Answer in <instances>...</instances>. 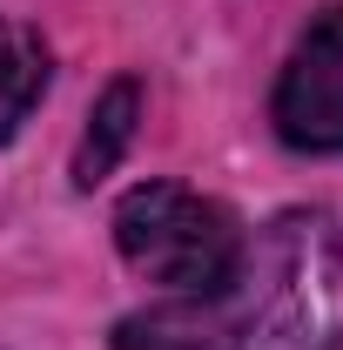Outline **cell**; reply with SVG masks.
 <instances>
[{
  "label": "cell",
  "instance_id": "6da1fadb",
  "mask_svg": "<svg viewBox=\"0 0 343 350\" xmlns=\"http://www.w3.org/2000/svg\"><path fill=\"white\" fill-rule=\"evenodd\" d=\"M236 350H337L343 236L323 209H283L222 283Z\"/></svg>",
  "mask_w": 343,
  "mask_h": 350
},
{
  "label": "cell",
  "instance_id": "7a4b0ae2",
  "mask_svg": "<svg viewBox=\"0 0 343 350\" xmlns=\"http://www.w3.org/2000/svg\"><path fill=\"white\" fill-rule=\"evenodd\" d=\"M115 243L135 276L162 283L169 297H215L243 262V236H236L229 209L182 182L128 189L115 202Z\"/></svg>",
  "mask_w": 343,
  "mask_h": 350
},
{
  "label": "cell",
  "instance_id": "3957f363",
  "mask_svg": "<svg viewBox=\"0 0 343 350\" xmlns=\"http://www.w3.org/2000/svg\"><path fill=\"white\" fill-rule=\"evenodd\" d=\"M276 135L303 155H343V7L303 27L276 81Z\"/></svg>",
  "mask_w": 343,
  "mask_h": 350
},
{
  "label": "cell",
  "instance_id": "277c9868",
  "mask_svg": "<svg viewBox=\"0 0 343 350\" xmlns=\"http://www.w3.org/2000/svg\"><path fill=\"white\" fill-rule=\"evenodd\" d=\"M115 350H236L229 330V304L222 290L215 297H169V304H148L115 323Z\"/></svg>",
  "mask_w": 343,
  "mask_h": 350
},
{
  "label": "cell",
  "instance_id": "5b68a950",
  "mask_svg": "<svg viewBox=\"0 0 343 350\" xmlns=\"http://www.w3.org/2000/svg\"><path fill=\"white\" fill-rule=\"evenodd\" d=\"M135 122H141V81L122 75V81L101 88V101L87 108L81 148H74V182L81 189H94L101 175H115V162L128 155V142H135Z\"/></svg>",
  "mask_w": 343,
  "mask_h": 350
},
{
  "label": "cell",
  "instance_id": "8992f818",
  "mask_svg": "<svg viewBox=\"0 0 343 350\" xmlns=\"http://www.w3.org/2000/svg\"><path fill=\"white\" fill-rule=\"evenodd\" d=\"M47 75H54L47 41L34 27H20V21L0 14V142L20 135V122L34 115V101L47 94Z\"/></svg>",
  "mask_w": 343,
  "mask_h": 350
}]
</instances>
